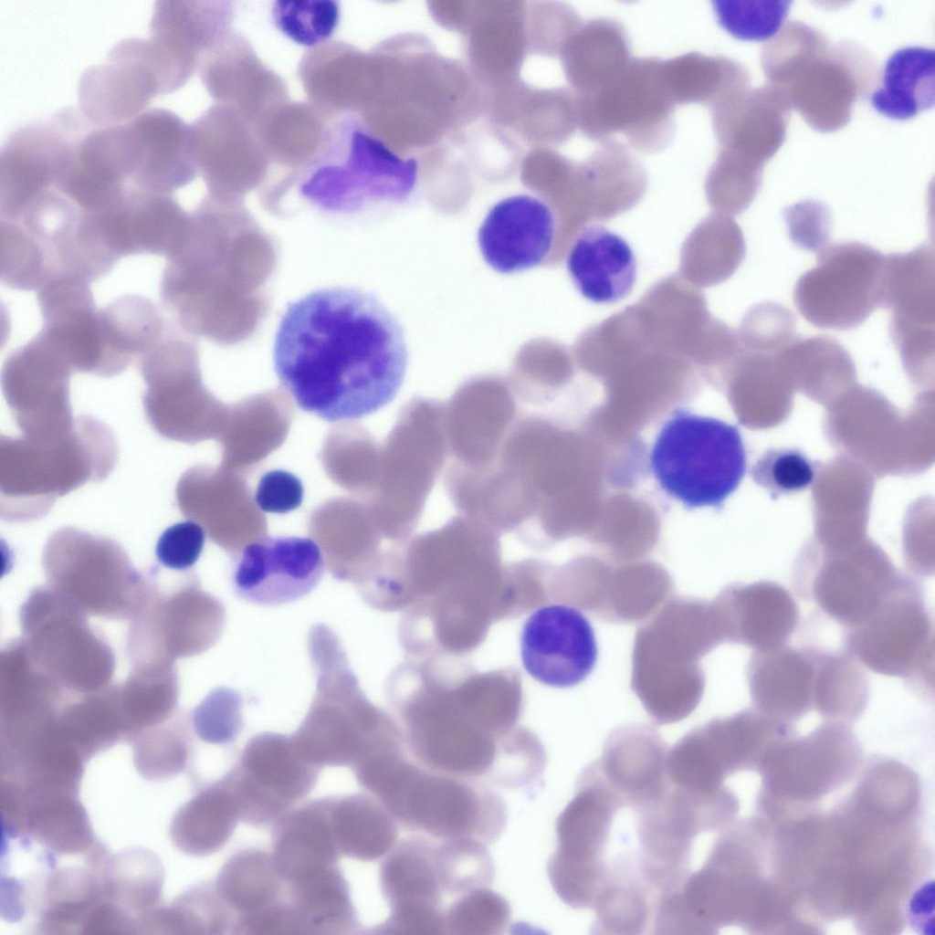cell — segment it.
I'll list each match as a JSON object with an SVG mask.
<instances>
[{"mask_svg":"<svg viewBox=\"0 0 935 935\" xmlns=\"http://www.w3.org/2000/svg\"><path fill=\"white\" fill-rule=\"evenodd\" d=\"M273 368L302 411L327 422L383 408L406 373L404 329L373 292L313 289L287 304L276 330Z\"/></svg>","mask_w":935,"mask_h":935,"instance_id":"obj_1","label":"cell"},{"mask_svg":"<svg viewBox=\"0 0 935 935\" xmlns=\"http://www.w3.org/2000/svg\"><path fill=\"white\" fill-rule=\"evenodd\" d=\"M712 603L678 597L667 601L636 631L631 688L657 724L688 717L705 688L700 659L722 644Z\"/></svg>","mask_w":935,"mask_h":935,"instance_id":"obj_2","label":"cell"},{"mask_svg":"<svg viewBox=\"0 0 935 935\" xmlns=\"http://www.w3.org/2000/svg\"><path fill=\"white\" fill-rule=\"evenodd\" d=\"M417 177L415 159L397 155L351 114L329 123L320 150L291 182L320 211L352 215L407 202Z\"/></svg>","mask_w":935,"mask_h":935,"instance_id":"obj_3","label":"cell"},{"mask_svg":"<svg viewBox=\"0 0 935 935\" xmlns=\"http://www.w3.org/2000/svg\"><path fill=\"white\" fill-rule=\"evenodd\" d=\"M371 793L404 827L436 840L469 838L488 845L507 820L502 799L477 780L433 772L402 756L382 771Z\"/></svg>","mask_w":935,"mask_h":935,"instance_id":"obj_4","label":"cell"},{"mask_svg":"<svg viewBox=\"0 0 935 935\" xmlns=\"http://www.w3.org/2000/svg\"><path fill=\"white\" fill-rule=\"evenodd\" d=\"M746 464L736 426L683 410L664 424L650 453L660 487L690 508L722 504L739 487Z\"/></svg>","mask_w":935,"mask_h":935,"instance_id":"obj_5","label":"cell"},{"mask_svg":"<svg viewBox=\"0 0 935 935\" xmlns=\"http://www.w3.org/2000/svg\"><path fill=\"white\" fill-rule=\"evenodd\" d=\"M877 63L859 44L844 40L831 46L818 36L783 58L768 73L813 129L830 132L852 117L856 101L870 89Z\"/></svg>","mask_w":935,"mask_h":935,"instance_id":"obj_6","label":"cell"},{"mask_svg":"<svg viewBox=\"0 0 935 935\" xmlns=\"http://www.w3.org/2000/svg\"><path fill=\"white\" fill-rule=\"evenodd\" d=\"M623 804L596 762L590 763L556 821L557 845L548 864L551 884L568 906L594 909L604 883L612 828Z\"/></svg>","mask_w":935,"mask_h":935,"instance_id":"obj_7","label":"cell"},{"mask_svg":"<svg viewBox=\"0 0 935 935\" xmlns=\"http://www.w3.org/2000/svg\"><path fill=\"white\" fill-rule=\"evenodd\" d=\"M20 618L25 646L40 668L77 692L105 688L114 669L113 655L83 612L46 586L30 594Z\"/></svg>","mask_w":935,"mask_h":935,"instance_id":"obj_8","label":"cell"},{"mask_svg":"<svg viewBox=\"0 0 935 935\" xmlns=\"http://www.w3.org/2000/svg\"><path fill=\"white\" fill-rule=\"evenodd\" d=\"M846 652L875 673L933 685L934 628L921 587L906 578L870 615L848 627Z\"/></svg>","mask_w":935,"mask_h":935,"instance_id":"obj_9","label":"cell"},{"mask_svg":"<svg viewBox=\"0 0 935 935\" xmlns=\"http://www.w3.org/2000/svg\"><path fill=\"white\" fill-rule=\"evenodd\" d=\"M660 58H632L622 75L590 95H578L579 124L595 142L622 134L643 152H657L671 142L675 106L659 78Z\"/></svg>","mask_w":935,"mask_h":935,"instance_id":"obj_10","label":"cell"},{"mask_svg":"<svg viewBox=\"0 0 935 935\" xmlns=\"http://www.w3.org/2000/svg\"><path fill=\"white\" fill-rule=\"evenodd\" d=\"M884 262L879 251L858 242L825 247L795 285L796 308L817 328L858 327L881 307Z\"/></svg>","mask_w":935,"mask_h":935,"instance_id":"obj_11","label":"cell"},{"mask_svg":"<svg viewBox=\"0 0 935 935\" xmlns=\"http://www.w3.org/2000/svg\"><path fill=\"white\" fill-rule=\"evenodd\" d=\"M166 93L168 76L153 42L128 38L83 73L78 96L80 114L89 123L111 126L131 121L155 96Z\"/></svg>","mask_w":935,"mask_h":935,"instance_id":"obj_12","label":"cell"},{"mask_svg":"<svg viewBox=\"0 0 935 935\" xmlns=\"http://www.w3.org/2000/svg\"><path fill=\"white\" fill-rule=\"evenodd\" d=\"M87 124L82 115L63 111L49 121L21 127L8 138L0 157L1 219H16L56 185Z\"/></svg>","mask_w":935,"mask_h":935,"instance_id":"obj_13","label":"cell"},{"mask_svg":"<svg viewBox=\"0 0 935 935\" xmlns=\"http://www.w3.org/2000/svg\"><path fill=\"white\" fill-rule=\"evenodd\" d=\"M108 552L50 550L45 559L50 586L83 613L109 618L134 617L148 600L153 584L118 550Z\"/></svg>","mask_w":935,"mask_h":935,"instance_id":"obj_14","label":"cell"},{"mask_svg":"<svg viewBox=\"0 0 935 935\" xmlns=\"http://www.w3.org/2000/svg\"><path fill=\"white\" fill-rule=\"evenodd\" d=\"M325 570L320 546L311 538L268 536L246 545L231 583L243 600L265 606L297 601L320 582Z\"/></svg>","mask_w":935,"mask_h":935,"instance_id":"obj_15","label":"cell"},{"mask_svg":"<svg viewBox=\"0 0 935 935\" xmlns=\"http://www.w3.org/2000/svg\"><path fill=\"white\" fill-rule=\"evenodd\" d=\"M525 670L539 682L570 688L594 669L598 648L594 628L579 609L563 604L542 606L525 621L520 634Z\"/></svg>","mask_w":935,"mask_h":935,"instance_id":"obj_16","label":"cell"},{"mask_svg":"<svg viewBox=\"0 0 935 935\" xmlns=\"http://www.w3.org/2000/svg\"><path fill=\"white\" fill-rule=\"evenodd\" d=\"M445 415L446 406L431 401L413 402L401 415L394 458L396 530L407 532L417 524L435 479L446 463Z\"/></svg>","mask_w":935,"mask_h":935,"instance_id":"obj_17","label":"cell"},{"mask_svg":"<svg viewBox=\"0 0 935 935\" xmlns=\"http://www.w3.org/2000/svg\"><path fill=\"white\" fill-rule=\"evenodd\" d=\"M555 218L541 200L517 194L496 203L478 232L485 262L495 271L512 274L541 265L553 244Z\"/></svg>","mask_w":935,"mask_h":935,"instance_id":"obj_18","label":"cell"},{"mask_svg":"<svg viewBox=\"0 0 935 935\" xmlns=\"http://www.w3.org/2000/svg\"><path fill=\"white\" fill-rule=\"evenodd\" d=\"M90 216L103 242L119 259L142 254L167 257L187 223L172 194L135 187L114 205Z\"/></svg>","mask_w":935,"mask_h":935,"instance_id":"obj_19","label":"cell"},{"mask_svg":"<svg viewBox=\"0 0 935 935\" xmlns=\"http://www.w3.org/2000/svg\"><path fill=\"white\" fill-rule=\"evenodd\" d=\"M198 68L217 104L235 109L254 124L285 102L282 81L235 33L229 32L205 54Z\"/></svg>","mask_w":935,"mask_h":935,"instance_id":"obj_20","label":"cell"},{"mask_svg":"<svg viewBox=\"0 0 935 935\" xmlns=\"http://www.w3.org/2000/svg\"><path fill=\"white\" fill-rule=\"evenodd\" d=\"M190 138L197 170L211 187L226 180H259L269 168L255 124L231 107L208 109L190 125Z\"/></svg>","mask_w":935,"mask_h":935,"instance_id":"obj_21","label":"cell"},{"mask_svg":"<svg viewBox=\"0 0 935 935\" xmlns=\"http://www.w3.org/2000/svg\"><path fill=\"white\" fill-rule=\"evenodd\" d=\"M711 603L724 643L741 644L754 651L785 645L798 624L793 597L776 583L730 584Z\"/></svg>","mask_w":935,"mask_h":935,"instance_id":"obj_22","label":"cell"},{"mask_svg":"<svg viewBox=\"0 0 935 935\" xmlns=\"http://www.w3.org/2000/svg\"><path fill=\"white\" fill-rule=\"evenodd\" d=\"M415 836L394 845L383 861L380 882L391 912L404 927L434 925L441 919L444 892L436 863V842Z\"/></svg>","mask_w":935,"mask_h":935,"instance_id":"obj_23","label":"cell"},{"mask_svg":"<svg viewBox=\"0 0 935 935\" xmlns=\"http://www.w3.org/2000/svg\"><path fill=\"white\" fill-rule=\"evenodd\" d=\"M129 122L135 143V188L172 194L194 179L198 170L190 126L163 109L146 110Z\"/></svg>","mask_w":935,"mask_h":935,"instance_id":"obj_24","label":"cell"},{"mask_svg":"<svg viewBox=\"0 0 935 935\" xmlns=\"http://www.w3.org/2000/svg\"><path fill=\"white\" fill-rule=\"evenodd\" d=\"M791 109L786 95L767 84L710 110L720 149L763 165L785 140Z\"/></svg>","mask_w":935,"mask_h":935,"instance_id":"obj_25","label":"cell"},{"mask_svg":"<svg viewBox=\"0 0 935 935\" xmlns=\"http://www.w3.org/2000/svg\"><path fill=\"white\" fill-rule=\"evenodd\" d=\"M566 268L579 293L597 304H612L634 289L635 253L620 235L602 225H589L575 237Z\"/></svg>","mask_w":935,"mask_h":935,"instance_id":"obj_26","label":"cell"},{"mask_svg":"<svg viewBox=\"0 0 935 935\" xmlns=\"http://www.w3.org/2000/svg\"><path fill=\"white\" fill-rule=\"evenodd\" d=\"M882 560L836 562L807 584V595L835 621L854 626L870 615L903 583Z\"/></svg>","mask_w":935,"mask_h":935,"instance_id":"obj_27","label":"cell"},{"mask_svg":"<svg viewBox=\"0 0 935 935\" xmlns=\"http://www.w3.org/2000/svg\"><path fill=\"white\" fill-rule=\"evenodd\" d=\"M668 748L648 725L631 724L615 730L596 762L606 781L627 801L661 796L668 788L666 761Z\"/></svg>","mask_w":935,"mask_h":935,"instance_id":"obj_28","label":"cell"},{"mask_svg":"<svg viewBox=\"0 0 935 935\" xmlns=\"http://www.w3.org/2000/svg\"><path fill=\"white\" fill-rule=\"evenodd\" d=\"M747 679L754 709L772 719L796 720L812 709L811 648L783 645L754 651L748 663Z\"/></svg>","mask_w":935,"mask_h":935,"instance_id":"obj_29","label":"cell"},{"mask_svg":"<svg viewBox=\"0 0 935 935\" xmlns=\"http://www.w3.org/2000/svg\"><path fill=\"white\" fill-rule=\"evenodd\" d=\"M233 7L222 1H159L150 37L195 70L204 55L229 32Z\"/></svg>","mask_w":935,"mask_h":935,"instance_id":"obj_30","label":"cell"},{"mask_svg":"<svg viewBox=\"0 0 935 935\" xmlns=\"http://www.w3.org/2000/svg\"><path fill=\"white\" fill-rule=\"evenodd\" d=\"M659 78L674 106L698 103L712 110L751 89L749 72L740 62L697 52L660 59Z\"/></svg>","mask_w":935,"mask_h":935,"instance_id":"obj_31","label":"cell"},{"mask_svg":"<svg viewBox=\"0 0 935 935\" xmlns=\"http://www.w3.org/2000/svg\"><path fill=\"white\" fill-rule=\"evenodd\" d=\"M98 314L103 352L101 375L118 373L133 360H140L167 331L161 310L143 296H120Z\"/></svg>","mask_w":935,"mask_h":935,"instance_id":"obj_32","label":"cell"},{"mask_svg":"<svg viewBox=\"0 0 935 935\" xmlns=\"http://www.w3.org/2000/svg\"><path fill=\"white\" fill-rule=\"evenodd\" d=\"M632 58L624 26L612 18L582 23L570 37L563 65L578 95H590L611 84L625 70Z\"/></svg>","mask_w":935,"mask_h":935,"instance_id":"obj_33","label":"cell"},{"mask_svg":"<svg viewBox=\"0 0 935 935\" xmlns=\"http://www.w3.org/2000/svg\"><path fill=\"white\" fill-rule=\"evenodd\" d=\"M646 173L638 159L615 140L601 142L584 161L574 163L572 184L584 204L621 208L645 192Z\"/></svg>","mask_w":935,"mask_h":935,"instance_id":"obj_34","label":"cell"},{"mask_svg":"<svg viewBox=\"0 0 935 935\" xmlns=\"http://www.w3.org/2000/svg\"><path fill=\"white\" fill-rule=\"evenodd\" d=\"M934 49L905 47L888 58L880 84L871 94V104L879 113L895 120H908L930 109L935 98Z\"/></svg>","mask_w":935,"mask_h":935,"instance_id":"obj_35","label":"cell"},{"mask_svg":"<svg viewBox=\"0 0 935 935\" xmlns=\"http://www.w3.org/2000/svg\"><path fill=\"white\" fill-rule=\"evenodd\" d=\"M935 257L923 244L907 253L885 257L881 307L892 316L914 323L934 325Z\"/></svg>","mask_w":935,"mask_h":935,"instance_id":"obj_36","label":"cell"},{"mask_svg":"<svg viewBox=\"0 0 935 935\" xmlns=\"http://www.w3.org/2000/svg\"><path fill=\"white\" fill-rule=\"evenodd\" d=\"M330 117L313 105L282 103L255 125L267 156L289 169L302 170L320 150Z\"/></svg>","mask_w":935,"mask_h":935,"instance_id":"obj_37","label":"cell"},{"mask_svg":"<svg viewBox=\"0 0 935 935\" xmlns=\"http://www.w3.org/2000/svg\"><path fill=\"white\" fill-rule=\"evenodd\" d=\"M330 816L339 854L372 861L395 845L396 821L377 798L355 794L331 800Z\"/></svg>","mask_w":935,"mask_h":935,"instance_id":"obj_38","label":"cell"},{"mask_svg":"<svg viewBox=\"0 0 935 935\" xmlns=\"http://www.w3.org/2000/svg\"><path fill=\"white\" fill-rule=\"evenodd\" d=\"M356 52L350 45L327 42L311 48L299 76L311 105L328 117L351 115L357 103Z\"/></svg>","mask_w":935,"mask_h":935,"instance_id":"obj_39","label":"cell"},{"mask_svg":"<svg viewBox=\"0 0 935 935\" xmlns=\"http://www.w3.org/2000/svg\"><path fill=\"white\" fill-rule=\"evenodd\" d=\"M814 662L812 709L834 720H853L866 709L869 685L866 673L847 652L811 648Z\"/></svg>","mask_w":935,"mask_h":935,"instance_id":"obj_40","label":"cell"},{"mask_svg":"<svg viewBox=\"0 0 935 935\" xmlns=\"http://www.w3.org/2000/svg\"><path fill=\"white\" fill-rule=\"evenodd\" d=\"M280 880L272 855L247 850L236 854L222 869L217 891L222 900L241 913V919L277 905Z\"/></svg>","mask_w":935,"mask_h":935,"instance_id":"obj_41","label":"cell"},{"mask_svg":"<svg viewBox=\"0 0 935 935\" xmlns=\"http://www.w3.org/2000/svg\"><path fill=\"white\" fill-rule=\"evenodd\" d=\"M127 729L156 725L172 714L176 700V676L173 661L133 664L126 682L119 687Z\"/></svg>","mask_w":935,"mask_h":935,"instance_id":"obj_42","label":"cell"},{"mask_svg":"<svg viewBox=\"0 0 935 935\" xmlns=\"http://www.w3.org/2000/svg\"><path fill=\"white\" fill-rule=\"evenodd\" d=\"M189 848L197 854L216 851L229 839L237 821L239 810L226 780L222 778L195 798L187 810Z\"/></svg>","mask_w":935,"mask_h":935,"instance_id":"obj_43","label":"cell"},{"mask_svg":"<svg viewBox=\"0 0 935 935\" xmlns=\"http://www.w3.org/2000/svg\"><path fill=\"white\" fill-rule=\"evenodd\" d=\"M485 846L469 838L436 843V863L444 892L463 895L492 883L494 865Z\"/></svg>","mask_w":935,"mask_h":935,"instance_id":"obj_44","label":"cell"},{"mask_svg":"<svg viewBox=\"0 0 935 935\" xmlns=\"http://www.w3.org/2000/svg\"><path fill=\"white\" fill-rule=\"evenodd\" d=\"M52 273L41 245L18 224L1 219L2 283L13 289L37 291Z\"/></svg>","mask_w":935,"mask_h":935,"instance_id":"obj_45","label":"cell"},{"mask_svg":"<svg viewBox=\"0 0 935 935\" xmlns=\"http://www.w3.org/2000/svg\"><path fill=\"white\" fill-rule=\"evenodd\" d=\"M275 26L293 42L317 47L334 34L341 16L339 3L331 0H279L273 3Z\"/></svg>","mask_w":935,"mask_h":935,"instance_id":"obj_46","label":"cell"},{"mask_svg":"<svg viewBox=\"0 0 935 935\" xmlns=\"http://www.w3.org/2000/svg\"><path fill=\"white\" fill-rule=\"evenodd\" d=\"M763 165L725 149H720L710 166L706 187L709 198L733 213L746 209L761 186Z\"/></svg>","mask_w":935,"mask_h":935,"instance_id":"obj_47","label":"cell"},{"mask_svg":"<svg viewBox=\"0 0 935 935\" xmlns=\"http://www.w3.org/2000/svg\"><path fill=\"white\" fill-rule=\"evenodd\" d=\"M711 4L719 25L730 35L759 41L778 32L792 1L716 0Z\"/></svg>","mask_w":935,"mask_h":935,"instance_id":"obj_48","label":"cell"},{"mask_svg":"<svg viewBox=\"0 0 935 935\" xmlns=\"http://www.w3.org/2000/svg\"><path fill=\"white\" fill-rule=\"evenodd\" d=\"M510 919L507 900L488 888L461 895L444 911L443 932L450 934H497Z\"/></svg>","mask_w":935,"mask_h":935,"instance_id":"obj_49","label":"cell"},{"mask_svg":"<svg viewBox=\"0 0 935 935\" xmlns=\"http://www.w3.org/2000/svg\"><path fill=\"white\" fill-rule=\"evenodd\" d=\"M818 463L795 448H772L757 460L751 469L755 482L772 497L807 489L814 480Z\"/></svg>","mask_w":935,"mask_h":935,"instance_id":"obj_50","label":"cell"},{"mask_svg":"<svg viewBox=\"0 0 935 935\" xmlns=\"http://www.w3.org/2000/svg\"><path fill=\"white\" fill-rule=\"evenodd\" d=\"M796 320L786 307L772 301L753 306L741 325L742 341L748 351L777 353L795 336Z\"/></svg>","mask_w":935,"mask_h":935,"instance_id":"obj_51","label":"cell"},{"mask_svg":"<svg viewBox=\"0 0 935 935\" xmlns=\"http://www.w3.org/2000/svg\"><path fill=\"white\" fill-rule=\"evenodd\" d=\"M205 542L203 527L194 520H184L167 528L159 537L155 554L164 567L184 571L200 558Z\"/></svg>","mask_w":935,"mask_h":935,"instance_id":"obj_52","label":"cell"},{"mask_svg":"<svg viewBox=\"0 0 935 935\" xmlns=\"http://www.w3.org/2000/svg\"><path fill=\"white\" fill-rule=\"evenodd\" d=\"M783 214L790 238L795 245L814 252L825 248L829 239L831 217L823 203L802 201L785 208Z\"/></svg>","mask_w":935,"mask_h":935,"instance_id":"obj_53","label":"cell"},{"mask_svg":"<svg viewBox=\"0 0 935 935\" xmlns=\"http://www.w3.org/2000/svg\"><path fill=\"white\" fill-rule=\"evenodd\" d=\"M889 331L892 341L909 370L929 366L935 351L934 325L908 321L891 316Z\"/></svg>","mask_w":935,"mask_h":935,"instance_id":"obj_54","label":"cell"},{"mask_svg":"<svg viewBox=\"0 0 935 935\" xmlns=\"http://www.w3.org/2000/svg\"><path fill=\"white\" fill-rule=\"evenodd\" d=\"M254 497L263 512L285 514L301 505L304 488L301 480L291 472L273 469L260 478Z\"/></svg>","mask_w":935,"mask_h":935,"instance_id":"obj_55","label":"cell"},{"mask_svg":"<svg viewBox=\"0 0 935 935\" xmlns=\"http://www.w3.org/2000/svg\"><path fill=\"white\" fill-rule=\"evenodd\" d=\"M934 882L920 887L910 899L909 913L912 927L924 935H934Z\"/></svg>","mask_w":935,"mask_h":935,"instance_id":"obj_56","label":"cell"}]
</instances>
